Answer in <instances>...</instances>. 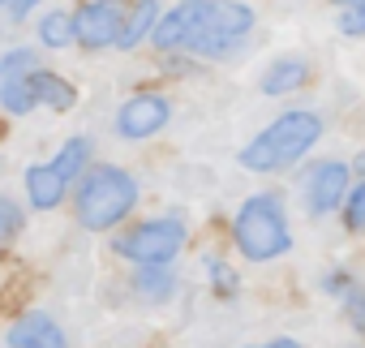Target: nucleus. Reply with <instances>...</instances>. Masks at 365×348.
Masks as SVG:
<instances>
[{"instance_id": "nucleus-1", "label": "nucleus", "mask_w": 365, "mask_h": 348, "mask_svg": "<svg viewBox=\"0 0 365 348\" xmlns=\"http://www.w3.org/2000/svg\"><path fill=\"white\" fill-rule=\"evenodd\" d=\"M250 26H254L250 5H237V0H185L172 14H163L150 35L163 52L185 48L198 56H224L250 35Z\"/></svg>"}, {"instance_id": "nucleus-2", "label": "nucleus", "mask_w": 365, "mask_h": 348, "mask_svg": "<svg viewBox=\"0 0 365 348\" xmlns=\"http://www.w3.org/2000/svg\"><path fill=\"white\" fill-rule=\"evenodd\" d=\"M133 207H138V181L125 168H112V163H99V168L86 172L82 190H78V203H73L78 224L91 228V232H108Z\"/></svg>"}, {"instance_id": "nucleus-3", "label": "nucleus", "mask_w": 365, "mask_h": 348, "mask_svg": "<svg viewBox=\"0 0 365 348\" xmlns=\"http://www.w3.org/2000/svg\"><path fill=\"white\" fill-rule=\"evenodd\" d=\"M322 138V121L314 112H284L279 121H271L254 142H245L241 163L250 172H279L288 163H297L314 142Z\"/></svg>"}, {"instance_id": "nucleus-4", "label": "nucleus", "mask_w": 365, "mask_h": 348, "mask_svg": "<svg viewBox=\"0 0 365 348\" xmlns=\"http://www.w3.org/2000/svg\"><path fill=\"white\" fill-rule=\"evenodd\" d=\"M232 241L250 262H267L279 258L292 237H288V220H284V203L275 194H254L241 203L237 220H232Z\"/></svg>"}, {"instance_id": "nucleus-5", "label": "nucleus", "mask_w": 365, "mask_h": 348, "mask_svg": "<svg viewBox=\"0 0 365 348\" xmlns=\"http://www.w3.org/2000/svg\"><path fill=\"white\" fill-rule=\"evenodd\" d=\"M86 159H91V142H86V138H69V142L56 150L52 163L31 168V172H26V198H31V207H35V211L61 207V198L69 194L73 177H82Z\"/></svg>"}, {"instance_id": "nucleus-6", "label": "nucleus", "mask_w": 365, "mask_h": 348, "mask_svg": "<svg viewBox=\"0 0 365 348\" xmlns=\"http://www.w3.org/2000/svg\"><path fill=\"white\" fill-rule=\"evenodd\" d=\"M180 245H185V224L180 220H146L116 241V254L133 258L138 267H163L180 254Z\"/></svg>"}, {"instance_id": "nucleus-7", "label": "nucleus", "mask_w": 365, "mask_h": 348, "mask_svg": "<svg viewBox=\"0 0 365 348\" xmlns=\"http://www.w3.org/2000/svg\"><path fill=\"white\" fill-rule=\"evenodd\" d=\"M125 18H129V0H91L73 14V39L86 48H108L120 39Z\"/></svg>"}, {"instance_id": "nucleus-8", "label": "nucleus", "mask_w": 365, "mask_h": 348, "mask_svg": "<svg viewBox=\"0 0 365 348\" xmlns=\"http://www.w3.org/2000/svg\"><path fill=\"white\" fill-rule=\"evenodd\" d=\"M348 194V163L339 159H327L309 172V181H305V198H309V215H327L344 203Z\"/></svg>"}, {"instance_id": "nucleus-9", "label": "nucleus", "mask_w": 365, "mask_h": 348, "mask_svg": "<svg viewBox=\"0 0 365 348\" xmlns=\"http://www.w3.org/2000/svg\"><path fill=\"white\" fill-rule=\"evenodd\" d=\"M168 116H172V108H168L163 95H133V99H125V108L116 116V129L125 138H150L168 125Z\"/></svg>"}, {"instance_id": "nucleus-10", "label": "nucleus", "mask_w": 365, "mask_h": 348, "mask_svg": "<svg viewBox=\"0 0 365 348\" xmlns=\"http://www.w3.org/2000/svg\"><path fill=\"white\" fill-rule=\"evenodd\" d=\"M9 348H69V339H65V331L48 314H26V318L14 322Z\"/></svg>"}, {"instance_id": "nucleus-11", "label": "nucleus", "mask_w": 365, "mask_h": 348, "mask_svg": "<svg viewBox=\"0 0 365 348\" xmlns=\"http://www.w3.org/2000/svg\"><path fill=\"white\" fill-rule=\"evenodd\" d=\"M26 82H31V95H35V103H39V108L69 112V108L78 103V91H73L61 73H52V69H35Z\"/></svg>"}, {"instance_id": "nucleus-12", "label": "nucleus", "mask_w": 365, "mask_h": 348, "mask_svg": "<svg viewBox=\"0 0 365 348\" xmlns=\"http://www.w3.org/2000/svg\"><path fill=\"white\" fill-rule=\"evenodd\" d=\"M305 82H309V65H305L301 56H284V61H275V65L267 69L262 91H267V95H288V91H301Z\"/></svg>"}, {"instance_id": "nucleus-13", "label": "nucleus", "mask_w": 365, "mask_h": 348, "mask_svg": "<svg viewBox=\"0 0 365 348\" xmlns=\"http://www.w3.org/2000/svg\"><path fill=\"white\" fill-rule=\"evenodd\" d=\"M155 22H159V0H138V5H129V18H125V26H120V39H116V48H138L150 31H155Z\"/></svg>"}, {"instance_id": "nucleus-14", "label": "nucleus", "mask_w": 365, "mask_h": 348, "mask_svg": "<svg viewBox=\"0 0 365 348\" xmlns=\"http://www.w3.org/2000/svg\"><path fill=\"white\" fill-rule=\"evenodd\" d=\"M39 39H43L48 48H69V44H73V14H65V9L43 14V18H39Z\"/></svg>"}, {"instance_id": "nucleus-15", "label": "nucleus", "mask_w": 365, "mask_h": 348, "mask_svg": "<svg viewBox=\"0 0 365 348\" xmlns=\"http://www.w3.org/2000/svg\"><path fill=\"white\" fill-rule=\"evenodd\" d=\"M133 288H138V297H146V301H163L176 284H172V275H168L163 267H142Z\"/></svg>"}, {"instance_id": "nucleus-16", "label": "nucleus", "mask_w": 365, "mask_h": 348, "mask_svg": "<svg viewBox=\"0 0 365 348\" xmlns=\"http://www.w3.org/2000/svg\"><path fill=\"white\" fill-rule=\"evenodd\" d=\"M0 103H5L14 116H26L35 108V95H31V82L18 78V82H0Z\"/></svg>"}, {"instance_id": "nucleus-17", "label": "nucleus", "mask_w": 365, "mask_h": 348, "mask_svg": "<svg viewBox=\"0 0 365 348\" xmlns=\"http://www.w3.org/2000/svg\"><path fill=\"white\" fill-rule=\"evenodd\" d=\"M39 65H35V52L31 48H18V52H9L5 61H0V82H18V78H31Z\"/></svg>"}, {"instance_id": "nucleus-18", "label": "nucleus", "mask_w": 365, "mask_h": 348, "mask_svg": "<svg viewBox=\"0 0 365 348\" xmlns=\"http://www.w3.org/2000/svg\"><path fill=\"white\" fill-rule=\"evenodd\" d=\"M344 228H352V232H365V181L348 194V203H344Z\"/></svg>"}, {"instance_id": "nucleus-19", "label": "nucleus", "mask_w": 365, "mask_h": 348, "mask_svg": "<svg viewBox=\"0 0 365 348\" xmlns=\"http://www.w3.org/2000/svg\"><path fill=\"white\" fill-rule=\"evenodd\" d=\"M22 228V215H18V207L9 203V198H0V245H5L14 232Z\"/></svg>"}, {"instance_id": "nucleus-20", "label": "nucleus", "mask_w": 365, "mask_h": 348, "mask_svg": "<svg viewBox=\"0 0 365 348\" xmlns=\"http://www.w3.org/2000/svg\"><path fill=\"white\" fill-rule=\"evenodd\" d=\"M339 31L344 35H365V5L361 9H344L339 14Z\"/></svg>"}, {"instance_id": "nucleus-21", "label": "nucleus", "mask_w": 365, "mask_h": 348, "mask_svg": "<svg viewBox=\"0 0 365 348\" xmlns=\"http://www.w3.org/2000/svg\"><path fill=\"white\" fill-rule=\"evenodd\" d=\"M348 318L365 331V288H356V292L348 288Z\"/></svg>"}, {"instance_id": "nucleus-22", "label": "nucleus", "mask_w": 365, "mask_h": 348, "mask_svg": "<svg viewBox=\"0 0 365 348\" xmlns=\"http://www.w3.org/2000/svg\"><path fill=\"white\" fill-rule=\"evenodd\" d=\"M211 271H215V280H220V292H232V288H237V284H232L237 275H232L224 262H211Z\"/></svg>"}, {"instance_id": "nucleus-23", "label": "nucleus", "mask_w": 365, "mask_h": 348, "mask_svg": "<svg viewBox=\"0 0 365 348\" xmlns=\"http://www.w3.org/2000/svg\"><path fill=\"white\" fill-rule=\"evenodd\" d=\"M262 348H301V344H297V339H288V335H284V339H271V344H262Z\"/></svg>"}, {"instance_id": "nucleus-24", "label": "nucleus", "mask_w": 365, "mask_h": 348, "mask_svg": "<svg viewBox=\"0 0 365 348\" xmlns=\"http://www.w3.org/2000/svg\"><path fill=\"white\" fill-rule=\"evenodd\" d=\"M335 5H339V9H361L365 0H335Z\"/></svg>"}, {"instance_id": "nucleus-25", "label": "nucleus", "mask_w": 365, "mask_h": 348, "mask_svg": "<svg viewBox=\"0 0 365 348\" xmlns=\"http://www.w3.org/2000/svg\"><path fill=\"white\" fill-rule=\"evenodd\" d=\"M352 168H356V177H365V150L356 155V163H352Z\"/></svg>"}, {"instance_id": "nucleus-26", "label": "nucleus", "mask_w": 365, "mask_h": 348, "mask_svg": "<svg viewBox=\"0 0 365 348\" xmlns=\"http://www.w3.org/2000/svg\"><path fill=\"white\" fill-rule=\"evenodd\" d=\"M0 5H5V0H0Z\"/></svg>"}]
</instances>
